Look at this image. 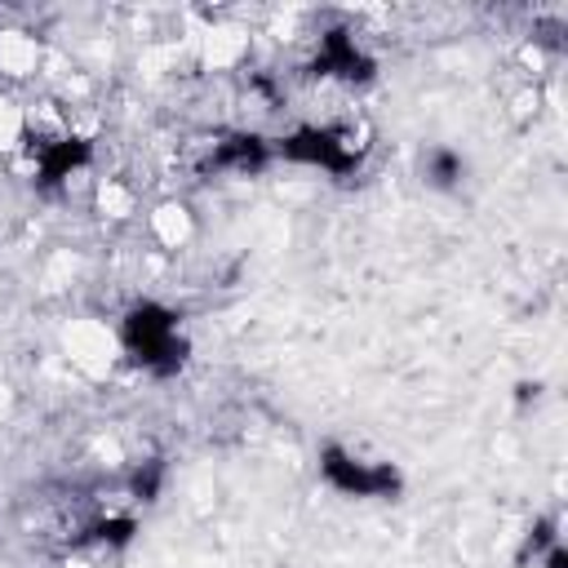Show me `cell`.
<instances>
[{"mask_svg":"<svg viewBox=\"0 0 568 568\" xmlns=\"http://www.w3.org/2000/svg\"><path fill=\"white\" fill-rule=\"evenodd\" d=\"M124 342L129 351L155 368V373H169L182 364V337H178V320L160 306H138L129 320H124Z\"/></svg>","mask_w":568,"mask_h":568,"instance_id":"cell-1","label":"cell"},{"mask_svg":"<svg viewBox=\"0 0 568 568\" xmlns=\"http://www.w3.org/2000/svg\"><path fill=\"white\" fill-rule=\"evenodd\" d=\"M324 475L342 488V493H355V497H373V493H390L395 488V470L390 466H373V462H359L351 453H324Z\"/></svg>","mask_w":568,"mask_h":568,"instance_id":"cell-2","label":"cell"}]
</instances>
